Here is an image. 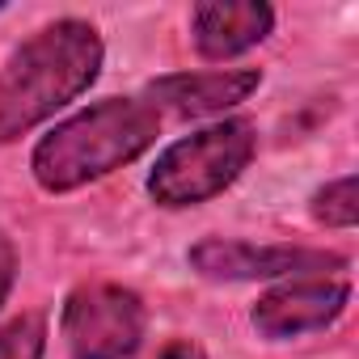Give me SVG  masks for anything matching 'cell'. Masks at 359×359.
Instances as JSON below:
<instances>
[{
    "label": "cell",
    "mask_w": 359,
    "mask_h": 359,
    "mask_svg": "<svg viewBox=\"0 0 359 359\" xmlns=\"http://www.w3.org/2000/svg\"><path fill=\"white\" fill-rule=\"evenodd\" d=\"M102 60V34L81 18L51 22L34 39H26L0 68V144L26 135L30 127L76 102L97 81Z\"/></svg>",
    "instance_id": "cell-1"
},
{
    "label": "cell",
    "mask_w": 359,
    "mask_h": 359,
    "mask_svg": "<svg viewBox=\"0 0 359 359\" xmlns=\"http://www.w3.org/2000/svg\"><path fill=\"white\" fill-rule=\"evenodd\" d=\"M161 131V114L144 97H106L89 110L51 127L30 156L34 182L51 195L76 191L85 182L131 165L140 152L152 148Z\"/></svg>",
    "instance_id": "cell-2"
},
{
    "label": "cell",
    "mask_w": 359,
    "mask_h": 359,
    "mask_svg": "<svg viewBox=\"0 0 359 359\" xmlns=\"http://www.w3.org/2000/svg\"><path fill=\"white\" fill-rule=\"evenodd\" d=\"M258 135L250 118H224L212 123L187 140L169 144L152 173H148V195L156 208H195L229 191L241 169L254 161Z\"/></svg>",
    "instance_id": "cell-3"
},
{
    "label": "cell",
    "mask_w": 359,
    "mask_h": 359,
    "mask_svg": "<svg viewBox=\"0 0 359 359\" xmlns=\"http://www.w3.org/2000/svg\"><path fill=\"white\" fill-rule=\"evenodd\" d=\"M144 300L118 283H85L64 300V342L72 359H127L144 338Z\"/></svg>",
    "instance_id": "cell-4"
},
{
    "label": "cell",
    "mask_w": 359,
    "mask_h": 359,
    "mask_svg": "<svg viewBox=\"0 0 359 359\" xmlns=\"http://www.w3.org/2000/svg\"><path fill=\"white\" fill-rule=\"evenodd\" d=\"M191 266L203 279H229V283H245V279H309L317 271H342L346 258L334 250H304V245H250V241H224V237H203L199 245H191Z\"/></svg>",
    "instance_id": "cell-5"
},
{
    "label": "cell",
    "mask_w": 359,
    "mask_h": 359,
    "mask_svg": "<svg viewBox=\"0 0 359 359\" xmlns=\"http://www.w3.org/2000/svg\"><path fill=\"white\" fill-rule=\"evenodd\" d=\"M346 300H351L346 279H292V283L258 296L250 321L262 338L283 342V338H300V334L334 325L342 317Z\"/></svg>",
    "instance_id": "cell-6"
},
{
    "label": "cell",
    "mask_w": 359,
    "mask_h": 359,
    "mask_svg": "<svg viewBox=\"0 0 359 359\" xmlns=\"http://www.w3.org/2000/svg\"><path fill=\"white\" fill-rule=\"evenodd\" d=\"M262 85L258 68H212V72H173L148 85L144 102L161 114L173 110L182 118H199V114H220L237 102H245L254 89Z\"/></svg>",
    "instance_id": "cell-7"
},
{
    "label": "cell",
    "mask_w": 359,
    "mask_h": 359,
    "mask_svg": "<svg viewBox=\"0 0 359 359\" xmlns=\"http://www.w3.org/2000/svg\"><path fill=\"white\" fill-rule=\"evenodd\" d=\"M275 30V9L266 0H203L191 9V34L203 60H233L266 43Z\"/></svg>",
    "instance_id": "cell-8"
},
{
    "label": "cell",
    "mask_w": 359,
    "mask_h": 359,
    "mask_svg": "<svg viewBox=\"0 0 359 359\" xmlns=\"http://www.w3.org/2000/svg\"><path fill=\"white\" fill-rule=\"evenodd\" d=\"M359 182H355V173L338 177V182H325L317 195H313V216L330 229H351L359 220Z\"/></svg>",
    "instance_id": "cell-9"
},
{
    "label": "cell",
    "mask_w": 359,
    "mask_h": 359,
    "mask_svg": "<svg viewBox=\"0 0 359 359\" xmlns=\"http://www.w3.org/2000/svg\"><path fill=\"white\" fill-rule=\"evenodd\" d=\"M47 351V321L39 313H26L0 330V359H43Z\"/></svg>",
    "instance_id": "cell-10"
},
{
    "label": "cell",
    "mask_w": 359,
    "mask_h": 359,
    "mask_svg": "<svg viewBox=\"0 0 359 359\" xmlns=\"http://www.w3.org/2000/svg\"><path fill=\"white\" fill-rule=\"evenodd\" d=\"M13 279H18V250H13V241L5 237V229H0V304L9 300Z\"/></svg>",
    "instance_id": "cell-11"
},
{
    "label": "cell",
    "mask_w": 359,
    "mask_h": 359,
    "mask_svg": "<svg viewBox=\"0 0 359 359\" xmlns=\"http://www.w3.org/2000/svg\"><path fill=\"white\" fill-rule=\"evenodd\" d=\"M152 359H208V351H203L199 342H191V338H173V342H165Z\"/></svg>",
    "instance_id": "cell-12"
},
{
    "label": "cell",
    "mask_w": 359,
    "mask_h": 359,
    "mask_svg": "<svg viewBox=\"0 0 359 359\" xmlns=\"http://www.w3.org/2000/svg\"><path fill=\"white\" fill-rule=\"evenodd\" d=\"M0 9H5V0H0Z\"/></svg>",
    "instance_id": "cell-13"
}]
</instances>
